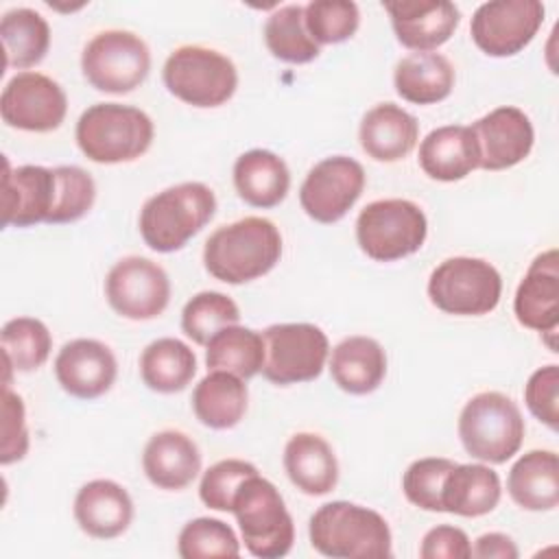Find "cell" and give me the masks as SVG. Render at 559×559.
<instances>
[{"label":"cell","mask_w":559,"mask_h":559,"mask_svg":"<svg viewBox=\"0 0 559 559\" xmlns=\"http://www.w3.org/2000/svg\"><path fill=\"white\" fill-rule=\"evenodd\" d=\"M4 68H33L50 48V26L35 9H11L0 20Z\"/></svg>","instance_id":"obj_33"},{"label":"cell","mask_w":559,"mask_h":559,"mask_svg":"<svg viewBox=\"0 0 559 559\" xmlns=\"http://www.w3.org/2000/svg\"><path fill=\"white\" fill-rule=\"evenodd\" d=\"M358 140L367 157L384 164L400 162L419 140V122L400 105L380 103L362 116Z\"/></svg>","instance_id":"obj_23"},{"label":"cell","mask_w":559,"mask_h":559,"mask_svg":"<svg viewBox=\"0 0 559 559\" xmlns=\"http://www.w3.org/2000/svg\"><path fill=\"white\" fill-rule=\"evenodd\" d=\"M216 197L201 181H183L153 194L140 210V234L157 253L186 247L214 216Z\"/></svg>","instance_id":"obj_3"},{"label":"cell","mask_w":559,"mask_h":559,"mask_svg":"<svg viewBox=\"0 0 559 559\" xmlns=\"http://www.w3.org/2000/svg\"><path fill=\"white\" fill-rule=\"evenodd\" d=\"M142 469L157 489L179 491L201 472V452L181 430H162L146 441Z\"/></svg>","instance_id":"obj_22"},{"label":"cell","mask_w":559,"mask_h":559,"mask_svg":"<svg viewBox=\"0 0 559 559\" xmlns=\"http://www.w3.org/2000/svg\"><path fill=\"white\" fill-rule=\"evenodd\" d=\"M105 297L124 319H155L170 301V280L157 262L142 255H127L109 269Z\"/></svg>","instance_id":"obj_13"},{"label":"cell","mask_w":559,"mask_h":559,"mask_svg":"<svg viewBox=\"0 0 559 559\" xmlns=\"http://www.w3.org/2000/svg\"><path fill=\"white\" fill-rule=\"evenodd\" d=\"M81 70L94 90L129 94L148 76L151 50L146 41L131 31H100L85 44Z\"/></svg>","instance_id":"obj_10"},{"label":"cell","mask_w":559,"mask_h":559,"mask_svg":"<svg viewBox=\"0 0 559 559\" xmlns=\"http://www.w3.org/2000/svg\"><path fill=\"white\" fill-rule=\"evenodd\" d=\"M258 467L242 459H223L207 467L201 476L199 498L214 511H231L234 496L245 478L255 474Z\"/></svg>","instance_id":"obj_42"},{"label":"cell","mask_w":559,"mask_h":559,"mask_svg":"<svg viewBox=\"0 0 559 559\" xmlns=\"http://www.w3.org/2000/svg\"><path fill=\"white\" fill-rule=\"evenodd\" d=\"M240 310L231 297L218 290H201L181 310V330L197 345L207 341L223 328L236 325Z\"/></svg>","instance_id":"obj_37"},{"label":"cell","mask_w":559,"mask_h":559,"mask_svg":"<svg viewBox=\"0 0 559 559\" xmlns=\"http://www.w3.org/2000/svg\"><path fill=\"white\" fill-rule=\"evenodd\" d=\"M55 376L66 393L79 400L105 395L118 376L114 352L96 338H74L55 358Z\"/></svg>","instance_id":"obj_18"},{"label":"cell","mask_w":559,"mask_h":559,"mask_svg":"<svg viewBox=\"0 0 559 559\" xmlns=\"http://www.w3.org/2000/svg\"><path fill=\"white\" fill-rule=\"evenodd\" d=\"M155 127L146 111L120 105L96 103L76 122V144L96 164H122L142 157L153 144Z\"/></svg>","instance_id":"obj_4"},{"label":"cell","mask_w":559,"mask_h":559,"mask_svg":"<svg viewBox=\"0 0 559 559\" xmlns=\"http://www.w3.org/2000/svg\"><path fill=\"white\" fill-rule=\"evenodd\" d=\"M264 41L271 55L286 63H308L321 52V46L306 28L301 4L275 9L264 24Z\"/></svg>","instance_id":"obj_36"},{"label":"cell","mask_w":559,"mask_h":559,"mask_svg":"<svg viewBox=\"0 0 559 559\" xmlns=\"http://www.w3.org/2000/svg\"><path fill=\"white\" fill-rule=\"evenodd\" d=\"M197 373L194 352L179 338L164 336L148 343L140 356L142 382L157 393L183 391Z\"/></svg>","instance_id":"obj_32"},{"label":"cell","mask_w":559,"mask_h":559,"mask_svg":"<svg viewBox=\"0 0 559 559\" xmlns=\"http://www.w3.org/2000/svg\"><path fill=\"white\" fill-rule=\"evenodd\" d=\"M177 552L181 559H207V557H238L240 542L229 524L216 518L190 520L177 537Z\"/></svg>","instance_id":"obj_38"},{"label":"cell","mask_w":559,"mask_h":559,"mask_svg":"<svg viewBox=\"0 0 559 559\" xmlns=\"http://www.w3.org/2000/svg\"><path fill=\"white\" fill-rule=\"evenodd\" d=\"M304 22L319 46L341 44L358 31L360 11L349 0H312L304 7Z\"/></svg>","instance_id":"obj_39"},{"label":"cell","mask_w":559,"mask_h":559,"mask_svg":"<svg viewBox=\"0 0 559 559\" xmlns=\"http://www.w3.org/2000/svg\"><path fill=\"white\" fill-rule=\"evenodd\" d=\"M310 544L332 559H384L393 555L386 520L362 504L334 500L321 504L308 524Z\"/></svg>","instance_id":"obj_2"},{"label":"cell","mask_w":559,"mask_h":559,"mask_svg":"<svg viewBox=\"0 0 559 559\" xmlns=\"http://www.w3.org/2000/svg\"><path fill=\"white\" fill-rule=\"evenodd\" d=\"M507 491L526 511H552L559 504V459L552 450H531L509 469Z\"/></svg>","instance_id":"obj_29"},{"label":"cell","mask_w":559,"mask_h":559,"mask_svg":"<svg viewBox=\"0 0 559 559\" xmlns=\"http://www.w3.org/2000/svg\"><path fill=\"white\" fill-rule=\"evenodd\" d=\"M66 114L68 96L63 87L41 72H17L0 96V116L13 129L48 133L61 127Z\"/></svg>","instance_id":"obj_15"},{"label":"cell","mask_w":559,"mask_h":559,"mask_svg":"<svg viewBox=\"0 0 559 559\" xmlns=\"http://www.w3.org/2000/svg\"><path fill=\"white\" fill-rule=\"evenodd\" d=\"M524 417L500 391H483L465 402L459 415V439L465 452L483 463H507L524 441Z\"/></svg>","instance_id":"obj_5"},{"label":"cell","mask_w":559,"mask_h":559,"mask_svg":"<svg viewBox=\"0 0 559 559\" xmlns=\"http://www.w3.org/2000/svg\"><path fill=\"white\" fill-rule=\"evenodd\" d=\"M234 188L247 205L269 210L286 199L290 170L273 151L251 148L234 164Z\"/></svg>","instance_id":"obj_27"},{"label":"cell","mask_w":559,"mask_h":559,"mask_svg":"<svg viewBox=\"0 0 559 559\" xmlns=\"http://www.w3.org/2000/svg\"><path fill=\"white\" fill-rule=\"evenodd\" d=\"M57 197L50 216L52 225L74 223L85 216L96 199V183L87 170L81 166H57Z\"/></svg>","instance_id":"obj_40"},{"label":"cell","mask_w":559,"mask_h":559,"mask_svg":"<svg viewBox=\"0 0 559 559\" xmlns=\"http://www.w3.org/2000/svg\"><path fill=\"white\" fill-rule=\"evenodd\" d=\"M173 96L192 107H221L238 87V72L229 57L205 46L175 48L162 70Z\"/></svg>","instance_id":"obj_8"},{"label":"cell","mask_w":559,"mask_h":559,"mask_svg":"<svg viewBox=\"0 0 559 559\" xmlns=\"http://www.w3.org/2000/svg\"><path fill=\"white\" fill-rule=\"evenodd\" d=\"M247 384L227 371H210L192 391V411L197 419L214 430H227L240 424L247 413Z\"/></svg>","instance_id":"obj_31"},{"label":"cell","mask_w":559,"mask_h":559,"mask_svg":"<svg viewBox=\"0 0 559 559\" xmlns=\"http://www.w3.org/2000/svg\"><path fill=\"white\" fill-rule=\"evenodd\" d=\"M365 168L354 157H325L308 170L299 188L301 210L312 221L332 225L356 205L365 190Z\"/></svg>","instance_id":"obj_12"},{"label":"cell","mask_w":559,"mask_h":559,"mask_svg":"<svg viewBox=\"0 0 559 559\" xmlns=\"http://www.w3.org/2000/svg\"><path fill=\"white\" fill-rule=\"evenodd\" d=\"M28 452V428H26V411L24 402L17 393L4 384L2 391V445H0V463L11 465L22 461Z\"/></svg>","instance_id":"obj_44"},{"label":"cell","mask_w":559,"mask_h":559,"mask_svg":"<svg viewBox=\"0 0 559 559\" xmlns=\"http://www.w3.org/2000/svg\"><path fill=\"white\" fill-rule=\"evenodd\" d=\"M264 365L262 376L277 384L310 382L321 376L330 343L325 332L312 323H275L262 332Z\"/></svg>","instance_id":"obj_11"},{"label":"cell","mask_w":559,"mask_h":559,"mask_svg":"<svg viewBox=\"0 0 559 559\" xmlns=\"http://www.w3.org/2000/svg\"><path fill=\"white\" fill-rule=\"evenodd\" d=\"M539 0H493L483 2L469 24L474 44L489 57H513L524 50L544 22Z\"/></svg>","instance_id":"obj_14"},{"label":"cell","mask_w":559,"mask_h":559,"mask_svg":"<svg viewBox=\"0 0 559 559\" xmlns=\"http://www.w3.org/2000/svg\"><path fill=\"white\" fill-rule=\"evenodd\" d=\"M500 496V476L489 465L456 463L443 480L441 507L461 518H480L498 507Z\"/></svg>","instance_id":"obj_28"},{"label":"cell","mask_w":559,"mask_h":559,"mask_svg":"<svg viewBox=\"0 0 559 559\" xmlns=\"http://www.w3.org/2000/svg\"><path fill=\"white\" fill-rule=\"evenodd\" d=\"M421 559H469L472 544L463 528L439 524L430 528L419 546Z\"/></svg>","instance_id":"obj_45"},{"label":"cell","mask_w":559,"mask_h":559,"mask_svg":"<svg viewBox=\"0 0 559 559\" xmlns=\"http://www.w3.org/2000/svg\"><path fill=\"white\" fill-rule=\"evenodd\" d=\"M282 258V234L273 221L245 216L221 225L203 247L207 273L225 284H247L266 275Z\"/></svg>","instance_id":"obj_1"},{"label":"cell","mask_w":559,"mask_h":559,"mask_svg":"<svg viewBox=\"0 0 559 559\" xmlns=\"http://www.w3.org/2000/svg\"><path fill=\"white\" fill-rule=\"evenodd\" d=\"M330 376L334 384L352 395L373 393L386 376L384 347L371 336H347L330 358Z\"/></svg>","instance_id":"obj_26"},{"label":"cell","mask_w":559,"mask_h":559,"mask_svg":"<svg viewBox=\"0 0 559 559\" xmlns=\"http://www.w3.org/2000/svg\"><path fill=\"white\" fill-rule=\"evenodd\" d=\"M207 371H227L242 380L253 378L264 365V338L260 332L242 325L218 330L205 345Z\"/></svg>","instance_id":"obj_34"},{"label":"cell","mask_w":559,"mask_h":559,"mask_svg":"<svg viewBox=\"0 0 559 559\" xmlns=\"http://www.w3.org/2000/svg\"><path fill=\"white\" fill-rule=\"evenodd\" d=\"M502 295V277L480 258L443 260L428 277V297L441 312L456 317L489 314Z\"/></svg>","instance_id":"obj_9"},{"label":"cell","mask_w":559,"mask_h":559,"mask_svg":"<svg viewBox=\"0 0 559 559\" xmlns=\"http://www.w3.org/2000/svg\"><path fill=\"white\" fill-rule=\"evenodd\" d=\"M524 402L535 419L550 430L559 428V367L546 365L531 373L524 386Z\"/></svg>","instance_id":"obj_43"},{"label":"cell","mask_w":559,"mask_h":559,"mask_svg":"<svg viewBox=\"0 0 559 559\" xmlns=\"http://www.w3.org/2000/svg\"><path fill=\"white\" fill-rule=\"evenodd\" d=\"M513 312L520 325L542 334H557V328H559V253L557 249H548L531 262L528 271L524 273L515 290Z\"/></svg>","instance_id":"obj_20"},{"label":"cell","mask_w":559,"mask_h":559,"mask_svg":"<svg viewBox=\"0 0 559 559\" xmlns=\"http://www.w3.org/2000/svg\"><path fill=\"white\" fill-rule=\"evenodd\" d=\"M57 197L55 168L24 164L11 168L4 157L2 175V225L31 227L50 223Z\"/></svg>","instance_id":"obj_17"},{"label":"cell","mask_w":559,"mask_h":559,"mask_svg":"<svg viewBox=\"0 0 559 559\" xmlns=\"http://www.w3.org/2000/svg\"><path fill=\"white\" fill-rule=\"evenodd\" d=\"M428 236L424 210L408 199H380L365 205L356 218V240L376 262H395L421 249Z\"/></svg>","instance_id":"obj_7"},{"label":"cell","mask_w":559,"mask_h":559,"mask_svg":"<svg viewBox=\"0 0 559 559\" xmlns=\"http://www.w3.org/2000/svg\"><path fill=\"white\" fill-rule=\"evenodd\" d=\"M469 129L478 148V168L483 170H504L524 162L535 142L531 118L509 105L491 109Z\"/></svg>","instance_id":"obj_16"},{"label":"cell","mask_w":559,"mask_h":559,"mask_svg":"<svg viewBox=\"0 0 559 559\" xmlns=\"http://www.w3.org/2000/svg\"><path fill=\"white\" fill-rule=\"evenodd\" d=\"M395 92L413 105H435L450 96L454 68L439 52H411L402 57L393 72Z\"/></svg>","instance_id":"obj_30"},{"label":"cell","mask_w":559,"mask_h":559,"mask_svg":"<svg viewBox=\"0 0 559 559\" xmlns=\"http://www.w3.org/2000/svg\"><path fill=\"white\" fill-rule=\"evenodd\" d=\"M382 7L391 17L397 41L415 52L437 50L461 22L459 7L448 0H395Z\"/></svg>","instance_id":"obj_19"},{"label":"cell","mask_w":559,"mask_h":559,"mask_svg":"<svg viewBox=\"0 0 559 559\" xmlns=\"http://www.w3.org/2000/svg\"><path fill=\"white\" fill-rule=\"evenodd\" d=\"M476 559H518L520 550L515 542L504 533H485L472 546Z\"/></svg>","instance_id":"obj_46"},{"label":"cell","mask_w":559,"mask_h":559,"mask_svg":"<svg viewBox=\"0 0 559 559\" xmlns=\"http://www.w3.org/2000/svg\"><path fill=\"white\" fill-rule=\"evenodd\" d=\"M74 520L90 537L114 539L129 528L133 520V500L116 480L96 478L76 491Z\"/></svg>","instance_id":"obj_21"},{"label":"cell","mask_w":559,"mask_h":559,"mask_svg":"<svg viewBox=\"0 0 559 559\" xmlns=\"http://www.w3.org/2000/svg\"><path fill=\"white\" fill-rule=\"evenodd\" d=\"M2 358H4V384H11V371L39 369L52 349V336L44 321L33 317H15L2 325L0 332Z\"/></svg>","instance_id":"obj_35"},{"label":"cell","mask_w":559,"mask_h":559,"mask_svg":"<svg viewBox=\"0 0 559 559\" xmlns=\"http://www.w3.org/2000/svg\"><path fill=\"white\" fill-rule=\"evenodd\" d=\"M284 469L306 496H325L338 483V461L332 445L314 432H297L284 448Z\"/></svg>","instance_id":"obj_25"},{"label":"cell","mask_w":559,"mask_h":559,"mask_svg":"<svg viewBox=\"0 0 559 559\" xmlns=\"http://www.w3.org/2000/svg\"><path fill=\"white\" fill-rule=\"evenodd\" d=\"M456 463L443 456H426L413 461L402 478V491L406 500L424 511H443L441 489L448 472Z\"/></svg>","instance_id":"obj_41"},{"label":"cell","mask_w":559,"mask_h":559,"mask_svg":"<svg viewBox=\"0 0 559 559\" xmlns=\"http://www.w3.org/2000/svg\"><path fill=\"white\" fill-rule=\"evenodd\" d=\"M231 513L236 515L245 548L260 559H277L290 552L295 524L280 489L258 472L238 487Z\"/></svg>","instance_id":"obj_6"},{"label":"cell","mask_w":559,"mask_h":559,"mask_svg":"<svg viewBox=\"0 0 559 559\" xmlns=\"http://www.w3.org/2000/svg\"><path fill=\"white\" fill-rule=\"evenodd\" d=\"M419 166L437 181H459L478 168V148L469 127L445 124L432 129L419 144Z\"/></svg>","instance_id":"obj_24"}]
</instances>
